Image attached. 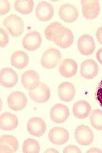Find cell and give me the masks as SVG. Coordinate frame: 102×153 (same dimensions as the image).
<instances>
[{"label": "cell", "instance_id": "obj_12", "mask_svg": "<svg viewBox=\"0 0 102 153\" xmlns=\"http://www.w3.org/2000/svg\"><path fill=\"white\" fill-rule=\"evenodd\" d=\"M78 48L81 54L84 55H90L94 51L95 43L92 36L89 35L81 36L78 42Z\"/></svg>", "mask_w": 102, "mask_h": 153}, {"label": "cell", "instance_id": "obj_11", "mask_svg": "<svg viewBox=\"0 0 102 153\" xmlns=\"http://www.w3.org/2000/svg\"><path fill=\"white\" fill-rule=\"evenodd\" d=\"M42 38L40 33L33 31L26 35L22 41L23 46L29 51H35L41 45Z\"/></svg>", "mask_w": 102, "mask_h": 153}, {"label": "cell", "instance_id": "obj_20", "mask_svg": "<svg viewBox=\"0 0 102 153\" xmlns=\"http://www.w3.org/2000/svg\"><path fill=\"white\" fill-rule=\"evenodd\" d=\"M18 124L17 117L13 114L6 112L1 115L0 127L4 131H10L16 129Z\"/></svg>", "mask_w": 102, "mask_h": 153}, {"label": "cell", "instance_id": "obj_28", "mask_svg": "<svg viewBox=\"0 0 102 153\" xmlns=\"http://www.w3.org/2000/svg\"><path fill=\"white\" fill-rule=\"evenodd\" d=\"M0 33V45L1 48H4L9 43V36L3 28H1Z\"/></svg>", "mask_w": 102, "mask_h": 153}, {"label": "cell", "instance_id": "obj_32", "mask_svg": "<svg viewBox=\"0 0 102 153\" xmlns=\"http://www.w3.org/2000/svg\"><path fill=\"white\" fill-rule=\"evenodd\" d=\"M96 37L98 42L102 44V27H100L97 31Z\"/></svg>", "mask_w": 102, "mask_h": 153}, {"label": "cell", "instance_id": "obj_9", "mask_svg": "<svg viewBox=\"0 0 102 153\" xmlns=\"http://www.w3.org/2000/svg\"><path fill=\"white\" fill-rule=\"evenodd\" d=\"M82 14L85 19H94L99 14L100 6L98 1H81Z\"/></svg>", "mask_w": 102, "mask_h": 153}, {"label": "cell", "instance_id": "obj_7", "mask_svg": "<svg viewBox=\"0 0 102 153\" xmlns=\"http://www.w3.org/2000/svg\"><path fill=\"white\" fill-rule=\"evenodd\" d=\"M29 95L34 102L43 103L47 102L50 97V91L47 85L44 83L40 82L36 89L29 91Z\"/></svg>", "mask_w": 102, "mask_h": 153}, {"label": "cell", "instance_id": "obj_22", "mask_svg": "<svg viewBox=\"0 0 102 153\" xmlns=\"http://www.w3.org/2000/svg\"><path fill=\"white\" fill-rule=\"evenodd\" d=\"M91 107L88 102L85 100H79L74 104L72 112L74 116L79 119L86 118L90 114Z\"/></svg>", "mask_w": 102, "mask_h": 153}, {"label": "cell", "instance_id": "obj_6", "mask_svg": "<svg viewBox=\"0 0 102 153\" xmlns=\"http://www.w3.org/2000/svg\"><path fill=\"white\" fill-rule=\"evenodd\" d=\"M27 99L25 95L20 91H14L10 94L7 98L9 107L14 111L24 109L26 106Z\"/></svg>", "mask_w": 102, "mask_h": 153}, {"label": "cell", "instance_id": "obj_10", "mask_svg": "<svg viewBox=\"0 0 102 153\" xmlns=\"http://www.w3.org/2000/svg\"><path fill=\"white\" fill-rule=\"evenodd\" d=\"M48 139L54 144L62 145L68 141L69 139V133L64 128H53L50 131Z\"/></svg>", "mask_w": 102, "mask_h": 153}, {"label": "cell", "instance_id": "obj_4", "mask_svg": "<svg viewBox=\"0 0 102 153\" xmlns=\"http://www.w3.org/2000/svg\"><path fill=\"white\" fill-rule=\"evenodd\" d=\"M75 136L77 142L81 145H89L93 141V132L88 126L85 125H81L76 128Z\"/></svg>", "mask_w": 102, "mask_h": 153}, {"label": "cell", "instance_id": "obj_16", "mask_svg": "<svg viewBox=\"0 0 102 153\" xmlns=\"http://www.w3.org/2000/svg\"><path fill=\"white\" fill-rule=\"evenodd\" d=\"M18 148V142L14 136L4 135L0 137V153H15Z\"/></svg>", "mask_w": 102, "mask_h": 153}, {"label": "cell", "instance_id": "obj_14", "mask_svg": "<svg viewBox=\"0 0 102 153\" xmlns=\"http://www.w3.org/2000/svg\"><path fill=\"white\" fill-rule=\"evenodd\" d=\"M22 84L26 89L32 91L36 89L40 85V76L34 70H28L23 74Z\"/></svg>", "mask_w": 102, "mask_h": 153}, {"label": "cell", "instance_id": "obj_17", "mask_svg": "<svg viewBox=\"0 0 102 153\" xmlns=\"http://www.w3.org/2000/svg\"><path fill=\"white\" fill-rule=\"evenodd\" d=\"M59 16L63 21L65 22L72 23L77 20L78 13L75 6L71 4H65L60 7Z\"/></svg>", "mask_w": 102, "mask_h": 153}, {"label": "cell", "instance_id": "obj_30", "mask_svg": "<svg viewBox=\"0 0 102 153\" xmlns=\"http://www.w3.org/2000/svg\"><path fill=\"white\" fill-rule=\"evenodd\" d=\"M63 153H81L80 149L78 148L77 146L74 145H69L67 147L65 148L63 151Z\"/></svg>", "mask_w": 102, "mask_h": 153}, {"label": "cell", "instance_id": "obj_26", "mask_svg": "<svg viewBox=\"0 0 102 153\" xmlns=\"http://www.w3.org/2000/svg\"><path fill=\"white\" fill-rule=\"evenodd\" d=\"M92 126L98 131H102V111L96 109L93 111L90 117Z\"/></svg>", "mask_w": 102, "mask_h": 153}, {"label": "cell", "instance_id": "obj_13", "mask_svg": "<svg viewBox=\"0 0 102 153\" xmlns=\"http://www.w3.org/2000/svg\"><path fill=\"white\" fill-rule=\"evenodd\" d=\"M98 72L99 67L94 60H85L81 64L80 73L83 78L92 79L97 76Z\"/></svg>", "mask_w": 102, "mask_h": 153}, {"label": "cell", "instance_id": "obj_8", "mask_svg": "<svg viewBox=\"0 0 102 153\" xmlns=\"http://www.w3.org/2000/svg\"><path fill=\"white\" fill-rule=\"evenodd\" d=\"M27 131L30 134L37 137L44 134L47 125L44 120L38 117H34L29 120L27 126Z\"/></svg>", "mask_w": 102, "mask_h": 153}, {"label": "cell", "instance_id": "obj_29", "mask_svg": "<svg viewBox=\"0 0 102 153\" xmlns=\"http://www.w3.org/2000/svg\"><path fill=\"white\" fill-rule=\"evenodd\" d=\"M10 4L8 1H0V13L1 15H4L10 10Z\"/></svg>", "mask_w": 102, "mask_h": 153}, {"label": "cell", "instance_id": "obj_23", "mask_svg": "<svg viewBox=\"0 0 102 153\" xmlns=\"http://www.w3.org/2000/svg\"><path fill=\"white\" fill-rule=\"evenodd\" d=\"M29 63V57L23 51H17L11 57V65L18 69H22L27 66Z\"/></svg>", "mask_w": 102, "mask_h": 153}, {"label": "cell", "instance_id": "obj_25", "mask_svg": "<svg viewBox=\"0 0 102 153\" xmlns=\"http://www.w3.org/2000/svg\"><path fill=\"white\" fill-rule=\"evenodd\" d=\"M23 152L24 153H38L40 152V146L38 141L35 139H27L24 141L22 146Z\"/></svg>", "mask_w": 102, "mask_h": 153}, {"label": "cell", "instance_id": "obj_19", "mask_svg": "<svg viewBox=\"0 0 102 153\" xmlns=\"http://www.w3.org/2000/svg\"><path fill=\"white\" fill-rule=\"evenodd\" d=\"M58 94L61 100L64 102H69L74 99L75 96V87L71 82H62L58 87Z\"/></svg>", "mask_w": 102, "mask_h": 153}, {"label": "cell", "instance_id": "obj_35", "mask_svg": "<svg viewBox=\"0 0 102 153\" xmlns=\"http://www.w3.org/2000/svg\"><path fill=\"white\" fill-rule=\"evenodd\" d=\"M44 153H58V152L55 149L50 148V149H47Z\"/></svg>", "mask_w": 102, "mask_h": 153}, {"label": "cell", "instance_id": "obj_24", "mask_svg": "<svg viewBox=\"0 0 102 153\" xmlns=\"http://www.w3.org/2000/svg\"><path fill=\"white\" fill-rule=\"evenodd\" d=\"M33 1H16L14 3V9L23 14H29L31 13L34 7Z\"/></svg>", "mask_w": 102, "mask_h": 153}, {"label": "cell", "instance_id": "obj_15", "mask_svg": "<svg viewBox=\"0 0 102 153\" xmlns=\"http://www.w3.org/2000/svg\"><path fill=\"white\" fill-rule=\"evenodd\" d=\"M54 14V8L52 4L47 1L38 3L35 10V16L38 20L45 22L52 18Z\"/></svg>", "mask_w": 102, "mask_h": 153}, {"label": "cell", "instance_id": "obj_18", "mask_svg": "<svg viewBox=\"0 0 102 153\" xmlns=\"http://www.w3.org/2000/svg\"><path fill=\"white\" fill-rule=\"evenodd\" d=\"M1 84L3 87L11 88L14 87L18 82V76L16 73L10 68H3L0 74Z\"/></svg>", "mask_w": 102, "mask_h": 153}, {"label": "cell", "instance_id": "obj_2", "mask_svg": "<svg viewBox=\"0 0 102 153\" xmlns=\"http://www.w3.org/2000/svg\"><path fill=\"white\" fill-rule=\"evenodd\" d=\"M4 25L12 36L18 37L24 31V22L22 19L16 14H11L6 17Z\"/></svg>", "mask_w": 102, "mask_h": 153}, {"label": "cell", "instance_id": "obj_1", "mask_svg": "<svg viewBox=\"0 0 102 153\" xmlns=\"http://www.w3.org/2000/svg\"><path fill=\"white\" fill-rule=\"evenodd\" d=\"M74 40L72 32L63 26L57 29L54 32L53 42L61 48H66L70 47Z\"/></svg>", "mask_w": 102, "mask_h": 153}, {"label": "cell", "instance_id": "obj_27", "mask_svg": "<svg viewBox=\"0 0 102 153\" xmlns=\"http://www.w3.org/2000/svg\"><path fill=\"white\" fill-rule=\"evenodd\" d=\"M62 26V24L58 22H54L50 24L45 30V36L47 39L50 41L53 42L54 32L57 29Z\"/></svg>", "mask_w": 102, "mask_h": 153}, {"label": "cell", "instance_id": "obj_21", "mask_svg": "<svg viewBox=\"0 0 102 153\" xmlns=\"http://www.w3.org/2000/svg\"><path fill=\"white\" fill-rule=\"evenodd\" d=\"M78 70V64L72 59H66L61 62L59 72L65 78H72L75 75Z\"/></svg>", "mask_w": 102, "mask_h": 153}, {"label": "cell", "instance_id": "obj_3", "mask_svg": "<svg viewBox=\"0 0 102 153\" xmlns=\"http://www.w3.org/2000/svg\"><path fill=\"white\" fill-rule=\"evenodd\" d=\"M61 59L60 51L55 48H50L43 54L41 63L44 68L47 69H51L57 65Z\"/></svg>", "mask_w": 102, "mask_h": 153}, {"label": "cell", "instance_id": "obj_34", "mask_svg": "<svg viewBox=\"0 0 102 153\" xmlns=\"http://www.w3.org/2000/svg\"><path fill=\"white\" fill-rule=\"evenodd\" d=\"M87 153H102V151L97 148H92L87 151Z\"/></svg>", "mask_w": 102, "mask_h": 153}, {"label": "cell", "instance_id": "obj_31", "mask_svg": "<svg viewBox=\"0 0 102 153\" xmlns=\"http://www.w3.org/2000/svg\"><path fill=\"white\" fill-rule=\"evenodd\" d=\"M96 99L102 107V80L100 82L96 91Z\"/></svg>", "mask_w": 102, "mask_h": 153}, {"label": "cell", "instance_id": "obj_5", "mask_svg": "<svg viewBox=\"0 0 102 153\" xmlns=\"http://www.w3.org/2000/svg\"><path fill=\"white\" fill-rule=\"evenodd\" d=\"M69 111L68 107L62 104H57L51 108L50 117L53 122L61 123L66 122L69 117Z\"/></svg>", "mask_w": 102, "mask_h": 153}, {"label": "cell", "instance_id": "obj_33", "mask_svg": "<svg viewBox=\"0 0 102 153\" xmlns=\"http://www.w3.org/2000/svg\"><path fill=\"white\" fill-rule=\"evenodd\" d=\"M96 58L100 63L102 65V48H100L97 52Z\"/></svg>", "mask_w": 102, "mask_h": 153}]
</instances>
